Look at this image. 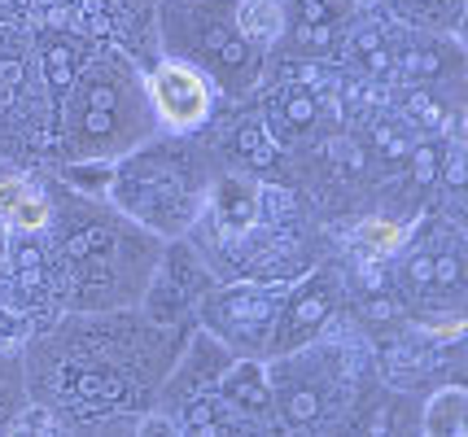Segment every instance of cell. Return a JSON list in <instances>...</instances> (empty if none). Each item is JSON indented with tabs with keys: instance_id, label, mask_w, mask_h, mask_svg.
I'll return each mask as SVG.
<instances>
[{
	"instance_id": "cell-1",
	"label": "cell",
	"mask_w": 468,
	"mask_h": 437,
	"mask_svg": "<svg viewBox=\"0 0 468 437\" xmlns=\"http://www.w3.org/2000/svg\"><path fill=\"white\" fill-rule=\"evenodd\" d=\"M176 363L171 324L144 311H75L66 324L31 341L22 359L27 398L75 424H136L158 402Z\"/></svg>"
},
{
	"instance_id": "cell-2",
	"label": "cell",
	"mask_w": 468,
	"mask_h": 437,
	"mask_svg": "<svg viewBox=\"0 0 468 437\" xmlns=\"http://www.w3.org/2000/svg\"><path fill=\"white\" fill-rule=\"evenodd\" d=\"M58 224V271L53 293L70 311H119L141 302L149 276L163 258V236L141 228L122 210H105L80 197H61Z\"/></svg>"
},
{
	"instance_id": "cell-3",
	"label": "cell",
	"mask_w": 468,
	"mask_h": 437,
	"mask_svg": "<svg viewBox=\"0 0 468 437\" xmlns=\"http://www.w3.org/2000/svg\"><path fill=\"white\" fill-rule=\"evenodd\" d=\"M158 114L136 62L119 48H101L58 101V145L66 162H119L122 153L158 136Z\"/></svg>"
},
{
	"instance_id": "cell-4",
	"label": "cell",
	"mask_w": 468,
	"mask_h": 437,
	"mask_svg": "<svg viewBox=\"0 0 468 437\" xmlns=\"http://www.w3.org/2000/svg\"><path fill=\"white\" fill-rule=\"evenodd\" d=\"M193 153L197 149L180 145V140H158V136L122 153L114 162V180H110L114 206L127 219H136L141 228L158 232L163 241L184 236L206 206V184Z\"/></svg>"
},
{
	"instance_id": "cell-5",
	"label": "cell",
	"mask_w": 468,
	"mask_h": 437,
	"mask_svg": "<svg viewBox=\"0 0 468 437\" xmlns=\"http://www.w3.org/2000/svg\"><path fill=\"white\" fill-rule=\"evenodd\" d=\"M166 53L197 66L210 84L241 97L263 75V48L241 36L237 0H166L163 9Z\"/></svg>"
},
{
	"instance_id": "cell-6",
	"label": "cell",
	"mask_w": 468,
	"mask_h": 437,
	"mask_svg": "<svg viewBox=\"0 0 468 437\" xmlns=\"http://www.w3.org/2000/svg\"><path fill=\"white\" fill-rule=\"evenodd\" d=\"M271 385V424L285 429H333L350 407L346 354L337 346H311L276 354L267 368Z\"/></svg>"
},
{
	"instance_id": "cell-7",
	"label": "cell",
	"mask_w": 468,
	"mask_h": 437,
	"mask_svg": "<svg viewBox=\"0 0 468 437\" xmlns=\"http://www.w3.org/2000/svg\"><path fill=\"white\" fill-rule=\"evenodd\" d=\"M285 307V289L281 285H224V289H206L197 302L202 311V328L215 341H224L237 359H271V337H276V319Z\"/></svg>"
},
{
	"instance_id": "cell-8",
	"label": "cell",
	"mask_w": 468,
	"mask_h": 437,
	"mask_svg": "<svg viewBox=\"0 0 468 437\" xmlns=\"http://www.w3.org/2000/svg\"><path fill=\"white\" fill-rule=\"evenodd\" d=\"M206 289H210V267L202 263V254L188 250L184 241L163 245V258H158V267H154V276H149V285L141 293L144 315L180 328V319L202 302Z\"/></svg>"
},
{
	"instance_id": "cell-9",
	"label": "cell",
	"mask_w": 468,
	"mask_h": 437,
	"mask_svg": "<svg viewBox=\"0 0 468 437\" xmlns=\"http://www.w3.org/2000/svg\"><path fill=\"white\" fill-rule=\"evenodd\" d=\"M149 101H154V114L166 131H193L197 123H206L210 105H215V84L206 79L197 66L188 62H163L149 79Z\"/></svg>"
},
{
	"instance_id": "cell-10",
	"label": "cell",
	"mask_w": 468,
	"mask_h": 437,
	"mask_svg": "<svg viewBox=\"0 0 468 437\" xmlns=\"http://www.w3.org/2000/svg\"><path fill=\"white\" fill-rule=\"evenodd\" d=\"M36 57H27L18 44L0 36V158H9L36 131Z\"/></svg>"
},
{
	"instance_id": "cell-11",
	"label": "cell",
	"mask_w": 468,
	"mask_h": 437,
	"mask_svg": "<svg viewBox=\"0 0 468 437\" xmlns=\"http://www.w3.org/2000/svg\"><path fill=\"white\" fill-rule=\"evenodd\" d=\"M337 311V280L328 271H315L306 276L293 293H285V307H281V319H276V337H271V359L289 350H303L306 341H315L320 328Z\"/></svg>"
},
{
	"instance_id": "cell-12",
	"label": "cell",
	"mask_w": 468,
	"mask_h": 437,
	"mask_svg": "<svg viewBox=\"0 0 468 437\" xmlns=\"http://www.w3.org/2000/svg\"><path fill=\"white\" fill-rule=\"evenodd\" d=\"M215 394L241 424H267L271 420V385H267L263 359H232L215 380Z\"/></svg>"
},
{
	"instance_id": "cell-13",
	"label": "cell",
	"mask_w": 468,
	"mask_h": 437,
	"mask_svg": "<svg viewBox=\"0 0 468 437\" xmlns=\"http://www.w3.org/2000/svg\"><path fill=\"white\" fill-rule=\"evenodd\" d=\"M320 123V101H315V75L303 70L298 79H289L281 88V97L271 101L267 109V131L276 145H293V140H306L311 131Z\"/></svg>"
},
{
	"instance_id": "cell-14",
	"label": "cell",
	"mask_w": 468,
	"mask_h": 437,
	"mask_svg": "<svg viewBox=\"0 0 468 437\" xmlns=\"http://www.w3.org/2000/svg\"><path fill=\"white\" fill-rule=\"evenodd\" d=\"M202 210H210L215 228L224 232L228 241L245 236V232L259 224V214H263V188L254 184V180H245V175H219L210 184V197H206Z\"/></svg>"
},
{
	"instance_id": "cell-15",
	"label": "cell",
	"mask_w": 468,
	"mask_h": 437,
	"mask_svg": "<svg viewBox=\"0 0 468 437\" xmlns=\"http://www.w3.org/2000/svg\"><path fill=\"white\" fill-rule=\"evenodd\" d=\"M36 62H40L44 88L53 92V101H61V92L70 88V79L80 75V66L88 62V48H83L80 36H66V31H48V36L40 40V53H36Z\"/></svg>"
},
{
	"instance_id": "cell-16",
	"label": "cell",
	"mask_w": 468,
	"mask_h": 437,
	"mask_svg": "<svg viewBox=\"0 0 468 437\" xmlns=\"http://www.w3.org/2000/svg\"><path fill=\"white\" fill-rule=\"evenodd\" d=\"M5 267L14 271V293H18L22 311H36L40 302H48V293H53V276H48V258H44V250H36L31 241L9 245Z\"/></svg>"
},
{
	"instance_id": "cell-17",
	"label": "cell",
	"mask_w": 468,
	"mask_h": 437,
	"mask_svg": "<svg viewBox=\"0 0 468 437\" xmlns=\"http://www.w3.org/2000/svg\"><path fill=\"white\" fill-rule=\"evenodd\" d=\"M0 214L18 232H44L53 219V202L31 188V180H0Z\"/></svg>"
},
{
	"instance_id": "cell-18",
	"label": "cell",
	"mask_w": 468,
	"mask_h": 437,
	"mask_svg": "<svg viewBox=\"0 0 468 437\" xmlns=\"http://www.w3.org/2000/svg\"><path fill=\"white\" fill-rule=\"evenodd\" d=\"M237 26L254 48H271L285 36V9L281 0H237Z\"/></svg>"
},
{
	"instance_id": "cell-19",
	"label": "cell",
	"mask_w": 468,
	"mask_h": 437,
	"mask_svg": "<svg viewBox=\"0 0 468 437\" xmlns=\"http://www.w3.org/2000/svg\"><path fill=\"white\" fill-rule=\"evenodd\" d=\"M464 411H468V394L464 385H451V390H438L429 398L425 416H420V429L425 433H464Z\"/></svg>"
},
{
	"instance_id": "cell-20",
	"label": "cell",
	"mask_w": 468,
	"mask_h": 437,
	"mask_svg": "<svg viewBox=\"0 0 468 437\" xmlns=\"http://www.w3.org/2000/svg\"><path fill=\"white\" fill-rule=\"evenodd\" d=\"M27 407V372L14 350L0 346V429H14L18 411Z\"/></svg>"
},
{
	"instance_id": "cell-21",
	"label": "cell",
	"mask_w": 468,
	"mask_h": 437,
	"mask_svg": "<svg viewBox=\"0 0 468 437\" xmlns=\"http://www.w3.org/2000/svg\"><path fill=\"white\" fill-rule=\"evenodd\" d=\"M355 241H359V250L372 254V258H389V254L408 241V228L394 224V219H364L359 232H355Z\"/></svg>"
},
{
	"instance_id": "cell-22",
	"label": "cell",
	"mask_w": 468,
	"mask_h": 437,
	"mask_svg": "<svg viewBox=\"0 0 468 437\" xmlns=\"http://www.w3.org/2000/svg\"><path fill=\"white\" fill-rule=\"evenodd\" d=\"M389 5H394V14L420 22V26H451L464 9V0H389Z\"/></svg>"
},
{
	"instance_id": "cell-23",
	"label": "cell",
	"mask_w": 468,
	"mask_h": 437,
	"mask_svg": "<svg viewBox=\"0 0 468 437\" xmlns=\"http://www.w3.org/2000/svg\"><path fill=\"white\" fill-rule=\"evenodd\" d=\"M237 149L245 153V162H250V167H271L281 145L271 140V131H267L263 123H245L241 131H237Z\"/></svg>"
},
{
	"instance_id": "cell-24",
	"label": "cell",
	"mask_w": 468,
	"mask_h": 437,
	"mask_svg": "<svg viewBox=\"0 0 468 437\" xmlns=\"http://www.w3.org/2000/svg\"><path fill=\"white\" fill-rule=\"evenodd\" d=\"M114 180V162L88 158V162H66V184L83 188V192H105Z\"/></svg>"
},
{
	"instance_id": "cell-25",
	"label": "cell",
	"mask_w": 468,
	"mask_h": 437,
	"mask_svg": "<svg viewBox=\"0 0 468 437\" xmlns=\"http://www.w3.org/2000/svg\"><path fill=\"white\" fill-rule=\"evenodd\" d=\"M403 75H411L416 84H425V79H442L447 75V62L433 53V48H403Z\"/></svg>"
},
{
	"instance_id": "cell-26",
	"label": "cell",
	"mask_w": 468,
	"mask_h": 437,
	"mask_svg": "<svg viewBox=\"0 0 468 437\" xmlns=\"http://www.w3.org/2000/svg\"><path fill=\"white\" fill-rule=\"evenodd\" d=\"M399 280H403V293H411V297H425L429 289H433V254H411L408 263H403V271H399Z\"/></svg>"
},
{
	"instance_id": "cell-27",
	"label": "cell",
	"mask_w": 468,
	"mask_h": 437,
	"mask_svg": "<svg viewBox=\"0 0 468 437\" xmlns=\"http://www.w3.org/2000/svg\"><path fill=\"white\" fill-rule=\"evenodd\" d=\"M298 5V26L306 22H337V9H342V0H293Z\"/></svg>"
},
{
	"instance_id": "cell-28",
	"label": "cell",
	"mask_w": 468,
	"mask_h": 437,
	"mask_svg": "<svg viewBox=\"0 0 468 437\" xmlns=\"http://www.w3.org/2000/svg\"><path fill=\"white\" fill-rule=\"evenodd\" d=\"M18 337H27V319L0 302V341H18Z\"/></svg>"
},
{
	"instance_id": "cell-29",
	"label": "cell",
	"mask_w": 468,
	"mask_h": 437,
	"mask_svg": "<svg viewBox=\"0 0 468 437\" xmlns=\"http://www.w3.org/2000/svg\"><path fill=\"white\" fill-rule=\"evenodd\" d=\"M5 254H9V224L0 214V276H5Z\"/></svg>"
}]
</instances>
